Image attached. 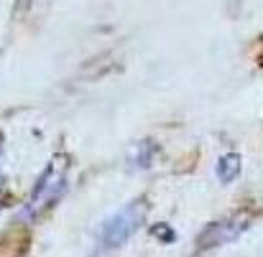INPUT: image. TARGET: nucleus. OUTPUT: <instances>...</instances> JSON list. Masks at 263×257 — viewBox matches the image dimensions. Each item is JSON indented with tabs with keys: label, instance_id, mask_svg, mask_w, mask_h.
<instances>
[{
	"label": "nucleus",
	"instance_id": "nucleus-4",
	"mask_svg": "<svg viewBox=\"0 0 263 257\" xmlns=\"http://www.w3.org/2000/svg\"><path fill=\"white\" fill-rule=\"evenodd\" d=\"M238 173H240V156L238 153H228V156L220 158V163H217V178L222 183H233L238 178Z\"/></svg>",
	"mask_w": 263,
	"mask_h": 257
},
{
	"label": "nucleus",
	"instance_id": "nucleus-1",
	"mask_svg": "<svg viewBox=\"0 0 263 257\" xmlns=\"http://www.w3.org/2000/svg\"><path fill=\"white\" fill-rule=\"evenodd\" d=\"M146 211H148L146 199H133L120 211H115L110 219H105L100 232H97V250L100 252H112V250L123 247L141 229V224L146 219Z\"/></svg>",
	"mask_w": 263,
	"mask_h": 257
},
{
	"label": "nucleus",
	"instance_id": "nucleus-7",
	"mask_svg": "<svg viewBox=\"0 0 263 257\" xmlns=\"http://www.w3.org/2000/svg\"><path fill=\"white\" fill-rule=\"evenodd\" d=\"M28 3H31V0H18V5H21V8H26Z\"/></svg>",
	"mask_w": 263,
	"mask_h": 257
},
{
	"label": "nucleus",
	"instance_id": "nucleus-3",
	"mask_svg": "<svg viewBox=\"0 0 263 257\" xmlns=\"http://www.w3.org/2000/svg\"><path fill=\"white\" fill-rule=\"evenodd\" d=\"M62 191H64V171H57L54 166H49L44 171V176H41V181L36 183V191H33V199H31L28 209L39 211V206L54 201Z\"/></svg>",
	"mask_w": 263,
	"mask_h": 257
},
{
	"label": "nucleus",
	"instance_id": "nucleus-6",
	"mask_svg": "<svg viewBox=\"0 0 263 257\" xmlns=\"http://www.w3.org/2000/svg\"><path fill=\"white\" fill-rule=\"evenodd\" d=\"M154 234H156V237H164L166 242L174 240V234L169 232V224H159V227H154Z\"/></svg>",
	"mask_w": 263,
	"mask_h": 257
},
{
	"label": "nucleus",
	"instance_id": "nucleus-2",
	"mask_svg": "<svg viewBox=\"0 0 263 257\" xmlns=\"http://www.w3.org/2000/svg\"><path fill=\"white\" fill-rule=\"evenodd\" d=\"M248 222L246 219H222L210 224L207 229H202V234L197 237V250H212L220 245H228L233 240H238L246 232Z\"/></svg>",
	"mask_w": 263,
	"mask_h": 257
},
{
	"label": "nucleus",
	"instance_id": "nucleus-5",
	"mask_svg": "<svg viewBox=\"0 0 263 257\" xmlns=\"http://www.w3.org/2000/svg\"><path fill=\"white\" fill-rule=\"evenodd\" d=\"M151 143H143V148L138 145L136 148V161H133V166H141V168H148L151 166V156L156 153V148H148Z\"/></svg>",
	"mask_w": 263,
	"mask_h": 257
}]
</instances>
